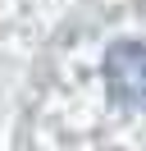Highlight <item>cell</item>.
I'll list each match as a JSON object with an SVG mask.
<instances>
[{
    "label": "cell",
    "mask_w": 146,
    "mask_h": 151,
    "mask_svg": "<svg viewBox=\"0 0 146 151\" xmlns=\"http://www.w3.org/2000/svg\"><path fill=\"white\" fill-rule=\"evenodd\" d=\"M142 105H146V92H142Z\"/></svg>",
    "instance_id": "2"
},
{
    "label": "cell",
    "mask_w": 146,
    "mask_h": 151,
    "mask_svg": "<svg viewBox=\"0 0 146 151\" xmlns=\"http://www.w3.org/2000/svg\"><path fill=\"white\" fill-rule=\"evenodd\" d=\"M105 83L119 105H142L146 92V41H114L105 55Z\"/></svg>",
    "instance_id": "1"
}]
</instances>
